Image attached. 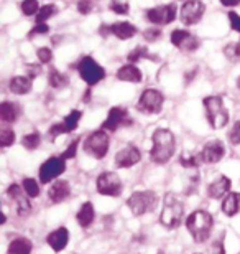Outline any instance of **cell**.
Here are the masks:
<instances>
[{
  "label": "cell",
  "instance_id": "8992f818",
  "mask_svg": "<svg viewBox=\"0 0 240 254\" xmlns=\"http://www.w3.org/2000/svg\"><path fill=\"white\" fill-rule=\"evenodd\" d=\"M158 198L153 191L146 190V191H135L132 193L127 200V206L129 210L134 213L135 216H144L146 213H150L155 210Z\"/></svg>",
  "mask_w": 240,
  "mask_h": 254
},
{
  "label": "cell",
  "instance_id": "816d5d0a",
  "mask_svg": "<svg viewBox=\"0 0 240 254\" xmlns=\"http://www.w3.org/2000/svg\"><path fill=\"white\" fill-rule=\"evenodd\" d=\"M237 88L240 89V76H239V78H237Z\"/></svg>",
  "mask_w": 240,
  "mask_h": 254
},
{
  "label": "cell",
  "instance_id": "b9f144b4",
  "mask_svg": "<svg viewBox=\"0 0 240 254\" xmlns=\"http://www.w3.org/2000/svg\"><path fill=\"white\" fill-rule=\"evenodd\" d=\"M229 142L232 145H240V121H237L231 132H229Z\"/></svg>",
  "mask_w": 240,
  "mask_h": 254
},
{
  "label": "cell",
  "instance_id": "1f68e13d",
  "mask_svg": "<svg viewBox=\"0 0 240 254\" xmlns=\"http://www.w3.org/2000/svg\"><path fill=\"white\" fill-rule=\"evenodd\" d=\"M22 144L27 150H37L40 144H42V135L38 132H32V134H27L22 139Z\"/></svg>",
  "mask_w": 240,
  "mask_h": 254
},
{
  "label": "cell",
  "instance_id": "db71d44e",
  "mask_svg": "<svg viewBox=\"0 0 240 254\" xmlns=\"http://www.w3.org/2000/svg\"><path fill=\"white\" fill-rule=\"evenodd\" d=\"M185 2H186V0H185Z\"/></svg>",
  "mask_w": 240,
  "mask_h": 254
},
{
  "label": "cell",
  "instance_id": "d6986e66",
  "mask_svg": "<svg viewBox=\"0 0 240 254\" xmlns=\"http://www.w3.org/2000/svg\"><path fill=\"white\" fill-rule=\"evenodd\" d=\"M231 187H232L231 179L226 175H221L217 180H214L212 184L207 187V196L212 198V200L224 198L227 193H231Z\"/></svg>",
  "mask_w": 240,
  "mask_h": 254
},
{
  "label": "cell",
  "instance_id": "ffe728a7",
  "mask_svg": "<svg viewBox=\"0 0 240 254\" xmlns=\"http://www.w3.org/2000/svg\"><path fill=\"white\" fill-rule=\"evenodd\" d=\"M71 195V187L66 180H58L54 182L53 185L49 187L48 190V198L51 203L58 205V203H63L64 200H68Z\"/></svg>",
  "mask_w": 240,
  "mask_h": 254
},
{
  "label": "cell",
  "instance_id": "5b68a950",
  "mask_svg": "<svg viewBox=\"0 0 240 254\" xmlns=\"http://www.w3.org/2000/svg\"><path fill=\"white\" fill-rule=\"evenodd\" d=\"M84 152L91 157H94V159L100 160L104 159L107 155V152H109V147H110V139H109V134H107V130L100 129V130H96L93 134H89L86 137L84 140Z\"/></svg>",
  "mask_w": 240,
  "mask_h": 254
},
{
  "label": "cell",
  "instance_id": "e0dca14e",
  "mask_svg": "<svg viewBox=\"0 0 240 254\" xmlns=\"http://www.w3.org/2000/svg\"><path fill=\"white\" fill-rule=\"evenodd\" d=\"M199 155H201V160L204 164H217V162H221L222 157L226 155V145L219 139L209 140L207 144L202 147V152Z\"/></svg>",
  "mask_w": 240,
  "mask_h": 254
},
{
  "label": "cell",
  "instance_id": "d590c367",
  "mask_svg": "<svg viewBox=\"0 0 240 254\" xmlns=\"http://www.w3.org/2000/svg\"><path fill=\"white\" fill-rule=\"evenodd\" d=\"M224 55H226L231 62L240 60V43H229L227 47L224 48Z\"/></svg>",
  "mask_w": 240,
  "mask_h": 254
},
{
  "label": "cell",
  "instance_id": "c3c4849f",
  "mask_svg": "<svg viewBox=\"0 0 240 254\" xmlns=\"http://www.w3.org/2000/svg\"><path fill=\"white\" fill-rule=\"evenodd\" d=\"M99 33H100V37H109V35H112L110 33V25H100Z\"/></svg>",
  "mask_w": 240,
  "mask_h": 254
},
{
  "label": "cell",
  "instance_id": "9c48e42d",
  "mask_svg": "<svg viewBox=\"0 0 240 254\" xmlns=\"http://www.w3.org/2000/svg\"><path fill=\"white\" fill-rule=\"evenodd\" d=\"M122 180L114 172H104L97 177V191L104 196H120L122 193Z\"/></svg>",
  "mask_w": 240,
  "mask_h": 254
},
{
  "label": "cell",
  "instance_id": "f6af8a7d",
  "mask_svg": "<svg viewBox=\"0 0 240 254\" xmlns=\"http://www.w3.org/2000/svg\"><path fill=\"white\" fill-rule=\"evenodd\" d=\"M229 22H231V27L232 30L240 33V15L236 12H229Z\"/></svg>",
  "mask_w": 240,
  "mask_h": 254
},
{
  "label": "cell",
  "instance_id": "277c9868",
  "mask_svg": "<svg viewBox=\"0 0 240 254\" xmlns=\"http://www.w3.org/2000/svg\"><path fill=\"white\" fill-rule=\"evenodd\" d=\"M202 104H204V109H206L207 123L212 129L217 130L227 126L229 111L226 106H224L222 98H219V96H207V98H204Z\"/></svg>",
  "mask_w": 240,
  "mask_h": 254
},
{
  "label": "cell",
  "instance_id": "484cf974",
  "mask_svg": "<svg viewBox=\"0 0 240 254\" xmlns=\"http://www.w3.org/2000/svg\"><path fill=\"white\" fill-rule=\"evenodd\" d=\"M94 218H96V211H94V205L91 201H86L84 205L81 206V210L78 211V215H76V220H78L79 226L84 228V230L93 225Z\"/></svg>",
  "mask_w": 240,
  "mask_h": 254
},
{
  "label": "cell",
  "instance_id": "cb8c5ba5",
  "mask_svg": "<svg viewBox=\"0 0 240 254\" xmlns=\"http://www.w3.org/2000/svg\"><path fill=\"white\" fill-rule=\"evenodd\" d=\"M221 210L224 215L227 216H236L240 211V193L239 191H231L224 196Z\"/></svg>",
  "mask_w": 240,
  "mask_h": 254
},
{
  "label": "cell",
  "instance_id": "52a82bcc",
  "mask_svg": "<svg viewBox=\"0 0 240 254\" xmlns=\"http://www.w3.org/2000/svg\"><path fill=\"white\" fill-rule=\"evenodd\" d=\"M76 68H78L81 78H83L86 83H88V86H91V88L96 86L97 83H100V81L105 78V69L102 68V66L97 63L93 57L81 58Z\"/></svg>",
  "mask_w": 240,
  "mask_h": 254
},
{
  "label": "cell",
  "instance_id": "ac0fdd59",
  "mask_svg": "<svg viewBox=\"0 0 240 254\" xmlns=\"http://www.w3.org/2000/svg\"><path fill=\"white\" fill-rule=\"evenodd\" d=\"M142 160V152L135 145H125L120 152L115 155V165L119 169H129V167L137 165Z\"/></svg>",
  "mask_w": 240,
  "mask_h": 254
},
{
  "label": "cell",
  "instance_id": "603a6c76",
  "mask_svg": "<svg viewBox=\"0 0 240 254\" xmlns=\"http://www.w3.org/2000/svg\"><path fill=\"white\" fill-rule=\"evenodd\" d=\"M8 88L13 94H18V96L28 94L33 88L32 78H28V76H13V78L8 81Z\"/></svg>",
  "mask_w": 240,
  "mask_h": 254
},
{
  "label": "cell",
  "instance_id": "30bf717a",
  "mask_svg": "<svg viewBox=\"0 0 240 254\" xmlns=\"http://www.w3.org/2000/svg\"><path fill=\"white\" fill-rule=\"evenodd\" d=\"M178 8L175 3H166V5H158L150 10H146V18L148 22H151L153 25H168L176 18Z\"/></svg>",
  "mask_w": 240,
  "mask_h": 254
},
{
  "label": "cell",
  "instance_id": "8d00e7d4",
  "mask_svg": "<svg viewBox=\"0 0 240 254\" xmlns=\"http://www.w3.org/2000/svg\"><path fill=\"white\" fill-rule=\"evenodd\" d=\"M109 8L117 15H127V13H129V3L119 2V0H110Z\"/></svg>",
  "mask_w": 240,
  "mask_h": 254
},
{
  "label": "cell",
  "instance_id": "4fadbf2b",
  "mask_svg": "<svg viewBox=\"0 0 240 254\" xmlns=\"http://www.w3.org/2000/svg\"><path fill=\"white\" fill-rule=\"evenodd\" d=\"M81 118H83V111H78V109L71 111V113L63 119V123L53 124L49 127V130H48L49 139H56V137L61 134H71V132H74Z\"/></svg>",
  "mask_w": 240,
  "mask_h": 254
},
{
  "label": "cell",
  "instance_id": "ba28073f",
  "mask_svg": "<svg viewBox=\"0 0 240 254\" xmlns=\"http://www.w3.org/2000/svg\"><path fill=\"white\" fill-rule=\"evenodd\" d=\"M163 103H165V96H163L158 89H145L140 94L139 103H137V109L144 114H158L161 113Z\"/></svg>",
  "mask_w": 240,
  "mask_h": 254
},
{
  "label": "cell",
  "instance_id": "7c38bea8",
  "mask_svg": "<svg viewBox=\"0 0 240 254\" xmlns=\"http://www.w3.org/2000/svg\"><path fill=\"white\" fill-rule=\"evenodd\" d=\"M64 170L66 160L63 157H51L40 167V180H42V184H49L51 180L58 179Z\"/></svg>",
  "mask_w": 240,
  "mask_h": 254
},
{
  "label": "cell",
  "instance_id": "836d02e7",
  "mask_svg": "<svg viewBox=\"0 0 240 254\" xmlns=\"http://www.w3.org/2000/svg\"><path fill=\"white\" fill-rule=\"evenodd\" d=\"M23 190L30 198H37L40 195V185L35 179H23Z\"/></svg>",
  "mask_w": 240,
  "mask_h": 254
},
{
  "label": "cell",
  "instance_id": "7dc6e473",
  "mask_svg": "<svg viewBox=\"0 0 240 254\" xmlns=\"http://www.w3.org/2000/svg\"><path fill=\"white\" fill-rule=\"evenodd\" d=\"M212 251H214V254H226V248H224V236L219 241L214 243Z\"/></svg>",
  "mask_w": 240,
  "mask_h": 254
},
{
  "label": "cell",
  "instance_id": "681fc988",
  "mask_svg": "<svg viewBox=\"0 0 240 254\" xmlns=\"http://www.w3.org/2000/svg\"><path fill=\"white\" fill-rule=\"evenodd\" d=\"M224 7H237V5L240 3V0H219Z\"/></svg>",
  "mask_w": 240,
  "mask_h": 254
},
{
  "label": "cell",
  "instance_id": "60d3db41",
  "mask_svg": "<svg viewBox=\"0 0 240 254\" xmlns=\"http://www.w3.org/2000/svg\"><path fill=\"white\" fill-rule=\"evenodd\" d=\"M49 33V27L48 23H37L35 27L28 32V38H35L38 37V35H47Z\"/></svg>",
  "mask_w": 240,
  "mask_h": 254
},
{
  "label": "cell",
  "instance_id": "f35d334b",
  "mask_svg": "<svg viewBox=\"0 0 240 254\" xmlns=\"http://www.w3.org/2000/svg\"><path fill=\"white\" fill-rule=\"evenodd\" d=\"M37 57L40 60V63L48 64V63H51V60H53V52H51L48 47H42L37 50Z\"/></svg>",
  "mask_w": 240,
  "mask_h": 254
},
{
  "label": "cell",
  "instance_id": "4316f807",
  "mask_svg": "<svg viewBox=\"0 0 240 254\" xmlns=\"http://www.w3.org/2000/svg\"><path fill=\"white\" fill-rule=\"evenodd\" d=\"M18 116H20V109L17 104L10 103V101H3V103L0 104V119H2L5 124L17 123Z\"/></svg>",
  "mask_w": 240,
  "mask_h": 254
},
{
  "label": "cell",
  "instance_id": "f546056e",
  "mask_svg": "<svg viewBox=\"0 0 240 254\" xmlns=\"http://www.w3.org/2000/svg\"><path fill=\"white\" fill-rule=\"evenodd\" d=\"M56 13H58V7H56L54 3H47V5H43V7L40 8V12L37 13V17H35V22H37V23H47V20H49Z\"/></svg>",
  "mask_w": 240,
  "mask_h": 254
},
{
  "label": "cell",
  "instance_id": "f907efd6",
  "mask_svg": "<svg viewBox=\"0 0 240 254\" xmlns=\"http://www.w3.org/2000/svg\"><path fill=\"white\" fill-rule=\"evenodd\" d=\"M91 93H93V88H88V91H86V94H84V103H86V104H88V103H89Z\"/></svg>",
  "mask_w": 240,
  "mask_h": 254
},
{
  "label": "cell",
  "instance_id": "ee69618b",
  "mask_svg": "<svg viewBox=\"0 0 240 254\" xmlns=\"http://www.w3.org/2000/svg\"><path fill=\"white\" fill-rule=\"evenodd\" d=\"M144 37L146 42H156V40L161 38V30L160 28H148V30H145Z\"/></svg>",
  "mask_w": 240,
  "mask_h": 254
},
{
  "label": "cell",
  "instance_id": "4dcf8cb0",
  "mask_svg": "<svg viewBox=\"0 0 240 254\" xmlns=\"http://www.w3.org/2000/svg\"><path fill=\"white\" fill-rule=\"evenodd\" d=\"M144 58L156 60V57H153V55L148 53V48L146 47H137V48L132 50L129 55H127V60H129L132 64H135L137 62H140V60H144Z\"/></svg>",
  "mask_w": 240,
  "mask_h": 254
},
{
  "label": "cell",
  "instance_id": "e575fe53",
  "mask_svg": "<svg viewBox=\"0 0 240 254\" xmlns=\"http://www.w3.org/2000/svg\"><path fill=\"white\" fill-rule=\"evenodd\" d=\"M15 142V132L13 129H10V127H2V130H0V145L3 147V149H7Z\"/></svg>",
  "mask_w": 240,
  "mask_h": 254
},
{
  "label": "cell",
  "instance_id": "83f0119b",
  "mask_svg": "<svg viewBox=\"0 0 240 254\" xmlns=\"http://www.w3.org/2000/svg\"><path fill=\"white\" fill-rule=\"evenodd\" d=\"M33 245L28 238H17L8 245L7 254H32Z\"/></svg>",
  "mask_w": 240,
  "mask_h": 254
},
{
  "label": "cell",
  "instance_id": "2e32d148",
  "mask_svg": "<svg viewBox=\"0 0 240 254\" xmlns=\"http://www.w3.org/2000/svg\"><path fill=\"white\" fill-rule=\"evenodd\" d=\"M132 124V119L129 118V113H127L125 108H120V106H115L109 111V116L107 119L102 123V129L104 130H109V132H114L117 129L124 126H130Z\"/></svg>",
  "mask_w": 240,
  "mask_h": 254
},
{
  "label": "cell",
  "instance_id": "7bdbcfd3",
  "mask_svg": "<svg viewBox=\"0 0 240 254\" xmlns=\"http://www.w3.org/2000/svg\"><path fill=\"white\" fill-rule=\"evenodd\" d=\"M94 10V0H79L78 2V12L83 15L93 13Z\"/></svg>",
  "mask_w": 240,
  "mask_h": 254
},
{
  "label": "cell",
  "instance_id": "f5cc1de1",
  "mask_svg": "<svg viewBox=\"0 0 240 254\" xmlns=\"http://www.w3.org/2000/svg\"><path fill=\"white\" fill-rule=\"evenodd\" d=\"M158 254H165V253H163V251H160V253H158Z\"/></svg>",
  "mask_w": 240,
  "mask_h": 254
},
{
  "label": "cell",
  "instance_id": "74e56055",
  "mask_svg": "<svg viewBox=\"0 0 240 254\" xmlns=\"http://www.w3.org/2000/svg\"><path fill=\"white\" fill-rule=\"evenodd\" d=\"M78 145H79V139H74L71 144L66 147L64 149V152H63V159L64 160H71V159H74L76 157V154H78Z\"/></svg>",
  "mask_w": 240,
  "mask_h": 254
},
{
  "label": "cell",
  "instance_id": "3957f363",
  "mask_svg": "<svg viewBox=\"0 0 240 254\" xmlns=\"http://www.w3.org/2000/svg\"><path fill=\"white\" fill-rule=\"evenodd\" d=\"M183 216H185V206L173 193H166L165 201H163V210L160 215L161 225L168 230H175L181 225Z\"/></svg>",
  "mask_w": 240,
  "mask_h": 254
},
{
  "label": "cell",
  "instance_id": "ab89813d",
  "mask_svg": "<svg viewBox=\"0 0 240 254\" xmlns=\"http://www.w3.org/2000/svg\"><path fill=\"white\" fill-rule=\"evenodd\" d=\"M180 164L183 167H186V169H196V167L199 165V159L192 154H186L180 159Z\"/></svg>",
  "mask_w": 240,
  "mask_h": 254
},
{
  "label": "cell",
  "instance_id": "d6a6232c",
  "mask_svg": "<svg viewBox=\"0 0 240 254\" xmlns=\"http://www.w3.org/2000/svg\"><path fill=\"white\" fill-rule=\"evenodd\" d=\"M20 8H22V13L27 15V17H32V15H37L40 12V3L38 0H23L20 3Z\"/></svg>",
  "mask_w": 240,
  "mask_h": 254
},
{
  "label": "cell",
  "instance_id": "6da1fadb",
  "mask_svg": "<svg viewBox=\"0 0 240 254\" xmlns=\"http://www.w3.org/2000/svg\"><path fill=\"white\" fill-rule=\"evenodd\" d=\"M151 150H150V159L153 164L158 165H165L170 162L176 150V140H175V134L170 129H165V127H160L153 132L151 135Z\"/></svg>",
  "mask_w": 240,
  "mask_h": 254
},
{
  "label": "cell",
  "instance_id": "d4e9b609",
  "mask_svg": "<svg viewBox=\"0 0 240 254\" xmlns=\"http://www.w3.org/2000/svg\"><path fill=\"white\" fill-rule=\"evenodd\" d=\"M117 79L127 81V83H140L144 79V74H142V71L135 64L129 63L117 71Z\"/></svg>",
  "mask_w": 240,
  "mask_h": 254
},
{
  "label": "cell",
  "instance_id": "9a60e30c",
  "mask_svg": "<svg viewBox=\"0 0 240 254\" xmlns=\"http://www.w3.org/2000/svg\"><path fill=\"white\" fill-rule=\"evenodd\" d=\"M170 40L176 48H180L181 52H186V53L196 52V50L201 47V42H199L192 33H190L188 30H181V28L175 30V32L171 33Z\"/></svg>",
  "mask_w": 240,
  "mask_h": 254
},
{
  "label": "cell",
  "instance_id": "7402d4cb",
  "mask_svg": "<svg viewBox=\"0 0 240 254\" xmlns=\"http://www.w3.org/2000/svg\"><path fill=\"white\" fill-rule=\"evenodd\" d=\"M137 27L130 22H115L110 25V33L119 40H130L137 35Z\"/></svg>",
  "mask_w": 240,
  "mask_h": 254
},
{
  "label": "cell",
  "instance_id": "44dd1931",
  "mask_svg": "<svg viewBox=\"0 0 240 254\" xmlns=\"http://www.w3.org/2000/svg\"><path fill=\"white\" fill-rule=\"evenodd\" d=\"M47 243L54 253L63 251L69 243V231L66 228H58V230L51 231L47 236Z\"/></svg>",
  "mask_w": 240,
  "mask_h": 254
},
{
  "label": "cell",
  "instance_id": "7a4b0ae2",
  "mask_svg": "<svg viewBox=\"0 0 240 254\" xmlns=\"http://www.w3.org/2000/svg\"><path fill=\"white\" fill-rule=\"evenodd\" d=\"M214 226V218L209 211L197 210L192 211L186 220V228L196 243H206L211 236Z\"/></svg>",
  "mask_w": 240,
  "mask_h": 254
},
{
  "label": "cell",
  "instance_id": "bcb514c9",
  "mask_svg": "<svg viewBox=\"0 0 240 254\" xmlns=\"http://www.w3.org/2000/svg\"><path fill=\"white\" fill-rule=\"evenodd\" d=\"M27 71H28V78H37L40 74V71H42V66L38 64H27Z\"/></svg>",
  "mask_w": 240,
  "mask_h": 254
},
{
  "label": "cell",
  "instance_id": "8fae6325",
  "mask_svg": "<svg viewBox=\"0 0 240 254\" xmlns=\"http://www.w3.org/2000/svg\"><path fill=\"white\" fill-rule=\"evenodd\" d=\"M204 12H206V5L201 0H186L181 5L180 18L186 27H191V25H196L202 18Z\"/></svg>",
  "mask_w": 240,
  "mask_h": 254
},
{
  "label": "cell",
  "instance_id": "f1b7e54d",
  "mask_svg": "<svg viewBox=\"0 0 240 254\" xmlns=\"http://www.w3.org/2000/svg\"><path fill=\"white\" fill-rule=\"evenodd\" d=\"M48 83L53 89H63L69 84V78L56 68H51L48 73Z\"/></svg>",
  "mask_w": 240,
  "mask_h": 254
},
{
  "label": "cell",
  "instance_id": "5bb4252c",
  "mask_svg": "<svg viewBox=\"0 0 240 254\" xmlns=\"http://www.w3.org/2000/svg\"><path fill=\"white\" fill-rule=\"evenodd\" d=\"M7 195H8L10 200L13 201L15 210H17V213L20 216H28L30 213H32V203H30V200H28L30 196L25 193L23 187H20L17 184H12L8 187Z\"/></svg>",
  "mask_w": 240,
  "mask_h": 254
}]
</instances>
